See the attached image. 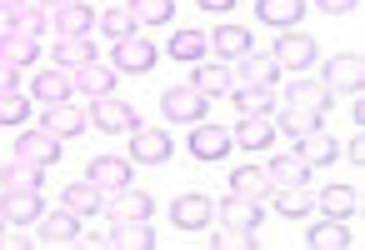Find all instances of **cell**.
<instances>
[{
	"instance_id": "cell-15",
	"label": "cell",
	"mask_w": 365,
	"mask_h": 250,
	"mask_svg": "<svg viewBox=\"0 0 365 250\" xmlns=\"http://www.w3.org/2000/svg\"><path fill=\"white\" fill-rule=\"evenodd\" d=\"M41 245H81V215L66 205L41 215Z\"/></svg>"
},
{
	"instance_id": "cell-38",
	"label": "cell",
	"mask_w": 365,
	"mask_h": 250,
	"mask_svg": "<svg viewBox=\"0 0 365 250\" xmlns=\"http://www.w3.org/2000/svg\"><path fill=\"white\" fill-rule=\"evenodd\" d=\"M270 195H275V210H280L285 220H300V215H310V210H315L310 185H285V190H270Z\"/></svg>"
},
{
	"instance_id": "cell-21",
	"label": "cell",
	"mask_w": 365,
	"mask_h": 250,
	"mask_svg": "<svg viewBox=\"0 0 365 250\" xmlns=\"http://www.w3.org/2000/svg\"><path fill=\"white\" fill-rule=\"evenodd\" d=\"M150 210H155V200L145 195V190H110V205H106V215L110 220H150Z\"/></svg>"
},
{
	"instance_id": "cell-35",
	"label": "cell",
	"mask_w": 365,
	"mask_h": 250,
	"mask_svg": "<svg viewBox=\"0 0 365 250\" xmlns=\"http://www.w3.org/2000/svg\"><path fill=\"white\" fill-rule=\"evenodd\" d=\"M6 21H11L6 31H21V36H36V41H41V36L51 31V11H46V6H36V0H26V6H21V11H11Z\"/></svg>"
},
{
	"instance_id": "cell-8",
	"label": "cell",
	"mask_w": 365,
	"mask_h": 250,
	"mask_svg": "<svg viewBox=\"0 0 365 250\" xmlns=\"http://www.w3.org/2000/svg\"><path fill=\"white\" fill-rule=\"evenodd\" d=\"M71 75H76V90H81V95H91V100H96V95H115V80H120V71H115L110 61H101V56H96V61H86V66H81V71H71Z\"/></svg>"
},
{
	"instance_id": "cell-5",
	"label": "cell",
	"mask_w": 365,
	"mask_h": 250,
	"mask_svg": "<svg viewBox=\"0 0 365 250\" xmlns=\"http://www.w3.org/2000/svg\"><path fill=\"white\" fill-rule=\"evenodd\" d=\"M86 180H91L101 195H110V190H125V185H130V160H125V155H91V165H86Z\"/></svg>"
},
{
	"instance_id": "cell-36",
	"label": "cell",
	"mask_w": 365,
	"mask_h": 250,
	"mask_svg": "<svg viewBox=\"0 0 365 250\" xmlns=\"http://www.w3.org/2000/svg\"><path fill=\"white\" fill-rule=\"evenodd\" d=\"M165 51H170L175 61L195 66V61H205V56H210V41H205V31H180V36H170V41H165Z\"/></svg>"
},
{
	"instance_id": "cell-33",
	"label": "cell",
	"mask_w": 365,
	"mask_h": 250,
	"mask_svg": "<svg viewBox=\"0 0 365 250\" xmlns=\"http://www.w3.org/2000/svg\"><path fill=\"white\" fill-rule=\"evenodd\" d=\"M265 175H270L275 190H285V185H310V165H305L300 155H275V160L265 165Z\"/></svg>"
},
{
	"instance_id": "cell-37",
	"label": "cell",
	"mask_w": 365,
	"mask_h": 250,
	"mask_svg": "<svg viewBox=\"0 0 365 250\" xmlns=\"http://www.w3.org/2000/svg\"><path fill=\"white\" fill-rule=\"evenodd\" d=\"M320 125H325V115H320V110H305V105H285L280 120H275V130H285V135H295V140L310 135V130H320Z\"/></svg>"
},
{
	"instance_id": "cell-16",
	"label": "cell",
	"mask_w": 365,
	"mask_h": 250,
	"mask_svg": "<svg viewBox=\"0 0 365 250\" xmlns=\"http://www.w3.org/2000/svg\"><path fill=\"white\" fill-rule=\"evenodd\" d=\"M101 245H115V250H150V245H155V230H150V220H110V235H101Z\"/></svg>"
},
{
	"instance_id": "cell-39",
	"label": "cell",
	"mask_w": 365,
	"mask_h": 250,
	"mask_svg": "<svg viewBox=\"0 0 365 250\" xmlns=\"http://www.w3.org/2000/svg\"><path fill=\"white\" fill-rule=\"evenodd\" d=\"M125 11H130L135 26H170L175 0H125Z\"/></svg>"
},
{
	"instance_id": "cell-43",
	"label": "cell",
	"mask_w": 365,
	"mask_h": 250,
	"mask_svg": "<svg viewBox=\"0 0 365 250\" xmlns=\"http://www.w3.org/2000/svg\"><path fill=\"white\" fill-rule=\"evenodd\" d=\"M340 155H345V160H350V165H355V170H360V165H365V140H360V135H350V140H345V150H340Z\"/></svg>"
},
{
	"instance_id": "cell-7",
	"label": "cell",
	"mask_w": 365,
	"mask_h": 250,
	"mask_svg": "<svg viewBox=\"0 0 365 250\" xmlns=\"http://www.w3.org/2000/svg\"><path fill=\"white\" fill-rule=\"evenodd\" d=\"M360 85H365V61H360L355 51H350V56L325 61V90H330V95H340V90H345V95H355Z\"/></svg>"
},
{
	"instance_id": "cell-41",
	"label": "cell",
	"mask_w": 365,
	"mask_h": 250,
	"mask_svg": "<svg viewBox=\"0 0 365 250\" xmlns=\"http://www.w3.org/2000/svg\"><path fill=\"white\" fill-rule=\"evenodd\" d=\"M26 115H31V95H21V85L0 90V125H21Z\"/></svg>"
},
{
	"instance_id": "cell-49",
	"label": "cell",
	"mask_w": 365,
	"mask_h": 250,
	"mask_svg": "<svg viewBox=\"0 0 365 250\" xmlns=\"http://www.w3.org/2000/svg\"><path fill=\"white\" fill-rule=\"evenodd\" d=\"M36 6H46V11H56V6H66V0H36Z\"/></svg>"
},
{
	"instance_id": "cell-50",
	"label": "cell",
	"mask_w": 365,
	"mask_h": 250,
	"mask_svg": "<svg viewBox=\"0 0 365 250\" xmlns=\"http://www.w3.org/2000/svg\"><path fill=\"white\" fill-rule=\"evenodd\" d=\"M0 230H6V215H0Z\"/></svg>"
},
{
	"instance_id": "cell-1",
	"label": "cell",
	"mask_w": 365,
	"mask_h": 250,
	"mask_svg": "<svg viewBox=\"0 0 365 250\" xmlns=\"http://www.w3.org/2000/svg\"><path fill=\"white\" fill-rule=\"evenodd\" d=\"M86 120L101 125V135H130V130L140 125L135 105H125V100H115V95H96L91 110H86Z\"/></svg>"
},
{
	"instance_id": "cell-20",
	"label": "cell",
	"mask_w": 365,
	"mask_h": 250,
	"mask_svg": "<svg viewBox=\"0 0 365 250\" xmlns=\"http://www.w3.org/2000/svg\"><path fill=\"white\" fill-rule=\"evenodd\" d=\"M305 16V0H255V21L275 31H295Z\"/></svg>"
},
{
	"instance_id": "cell-9",
	"label": "cell",
	"mask_w": 365,
	"mask_h": 250,
	"mask_svg": "<svg viewBox=\"0 0 365 250\" xmlns=\"http://www.w3.org/2000/svg\"><path fill=\"white\" fill-rule=\"evenodd\" d=\"M170 220H175V230H205L210 220H215V200L210 195H175V205H170Z\"/></svg>"
},
{
	"instance_id": "cell-29",
	"label": "cell",
	"mask_w": 365,
	"mask_h": 250,
	"mask_svg": "<svg viewBox=\"0 0 365 250\" xmlns=\"http://www.w3.org/2000/svg\"><path fill=\"white\" fill-rule=\"evenodd\" d=\"M285 105H305V110H320V115H330L335 95L325 90V80H295V85L285 90Z\"/></svg>"
},
{
	"instance_id": "cell-2",
	"label": "cell",
	"mask_w": 365,
	"mask_h": 250,
	"mask_svg": "<svg viewBox=\"0 0 365 250\" xmlns=\"http://www.w3.org/2000/svg\"><path fill=\"white\" fill-rule=\"evenodd\" d=\"M155 61H160V51L135 31V36H120L115 41V56H110V66L120 71V75H145V71H155Z\"/></svg>"
},
{
	"instance_id": "cell-17",
	"label": "cell",
	"mask_w": 365,
	"mask_h": 250,
	"mask_svg": "<svg viewBox=\"0 0 365 250\" xmlns=\"http://www.w3.org/2000/svg\"><path fill=\"white\" fill-rule=\"evenodd\" d=\"M0 215H6V225H31L46 215V200H41V190H6Z\"/></svg>"
},
{
	"instance_id": "cell-31",
	"label": "cell",
	"mask_w": 365,
	"mask_h": 250,
	"mask_svg": "<svg viewBox=\"0 0 365 250\" xmlns=\"http://www.w3.org/2000/svg\"><path fill=\"white\" fill-rule=\"evenodd\" d=\"M86 61H96V41L91 36H56V66L81 71Z\"/></svg>"
},
{
	"instance_id": "cell-42",
	"label": "cell",
	"mask_w": 365,
	"mask_h": 250,
	"mask_svg": "<svg viewBox=\"0 0 365 250\" xmlns=\"http://www.w3.org/2000/svg\"><path fill=\"white\" fill-rule=\"evenodd\" d=\"M96 26H101L110 41H120V36H135V31H140V26L130 21V11H125V6H120V11H101V16H96Z\"/></svg>"
},
{
	"instance_id": "cell-13",
	"label": "cell",
	"mask_w": 365,
	"mask_h": 250,
	"mask_svg": "<svg viewBox=\"0 0 365 250\" xmlns=\"http://www.w3.org/2000/svg\"><path fill=\"white\" fill-rule=\"evenodd\" d=\"M91 120H86V110L81 105H71V100H61V105H46V115H41V130H51L56 140H71V135H81Z\"/></svg>"
},
{
	"instance_id": "cell-48",
	"label": "cell",
	"mask_w": 365,
	"mask_h": 250,
	"mask_svg": "<svg viewBox=\"0 0 365 250\" xmlns=\"http://www.w3.org/2000/svg\"><path fill=\"white\" fill-rule=\"evenodd\" d=\"M26 0H0V16H11V11H21Z\"/></svg>"
},
{
	"instance_id": "cell-25",
	"label": "cell",
	"mask_w": 365,
	"mask_h": 250,
	"mask_svg": "<svg viewBox=\"0 0 365 250\" xmlns=\"http://www.w3.org/2000/svg\"><path fill=\"white\" fill-rule=\"evenodd\" d=\"M0 185L6 190H46V170L21 160V155H11L6 165H0Z\"/></svg>"
},
{
	"instance_id": "cell-28",
	"label": "cell",
	"mask_w": 365,
	"mask_h": 250,
	"mask_svg": "<svg viewBox=\"0 0 365 250\" xmlns=\"http://www.w3.org/2000/svg\"><path fill=\"white\" fill-rule=\"evenodd\" d=\"M275 80H280L275 56H255V51L240 56V75H235V85H275Z\"/></svg>"
},
{
	"instance_id": "cell-14",
	"label": "cell",
	"mask_w": 365,
	"mask_h": 250,
	"mask_svg": "<svg viewBox=\"0 0 365 250\" xmlns=\"http://www.w3.org/2000/svg\"><path fill=\"white\" fill-rule=\"evenodd\" d=\"M230 130L225 125H205V120H195V130H190V155L195 160H220V155H230Z\"/></svg>"
},
{
	"instance_id": "cell-22",
	"label": "cell",
	"mask_w": 365,
	"mask_h": 250,
	"mask_svg": "<svg viewBox=\"0 0 365 250\" xmlns=\"http://www.w3.org/2000/svg\"><path fill=\"white\" fill-rule=\"evenodd\" d=\"M295 145H300L295 155H300L310 170H315V165H330V160H340V140H335V135H325V125H320V130H310V135H300Z\"/></svg>"
},
{
	"instance_id": "cell-34",
	"label": "cell",
	"mask_w": 365,
	"mask_h": 250,
	"mask_svg": "<svg viewBox=\"0 0 365 250\" xmlns=\"http://www.w3.org/2000/svg\"><path fill=\"white\" fill-rule=\"evenodd\" d=\"M275 185H270V175L260 170V165H235L230 170V195H245V200H260V195H270Z\"/></svg>"
},
{
	"instance_id": "cell-30",
	"label": "cell",
	"mask_w": 365,
	"mask_h": 250,
	"mask_svg": "<svg viewBox=\"0 0 365 250\" xmlns=\"http://www.w3.org/2000/svg\"><path fill=\"white\" fill-rule=\"evenodd\" d=\"M205 41H210V51H215L220 61H240V56L250 51V31H245V26H220V31H210Z\"/></svg>"
},
{
	"instance_id": "cell-3",
	"label": "cell",
	"mask_w": 365,
	"mask_h": 250,
	"mask_svg": "<svg viewBox=\"0 0 365 250\" xmlns=\"http://www.w3.org/2000/svg\"><path fill=\"white\" fill-rule=\"evenodd\" d=\"M160 115L175 120V125H195V120L205 115V95H200L195 85H170V90L160 95Z\"/></svg>"
},
{
	"instance_id": "cell-6",
	"label": "cell",
	"mask_w": 365,
	"mask_h": 250,
	"mask_svg": "<svg viewBox=\"0 0 365 250\" xmlns=\"http://www.w3.org/2000/svg\"><path fill=\"white\" fill-rule=\"evenodd\" d=\"M270 56H275V66H280V71H295V75H300V71H310V66H315V56H320V51H315V41H310V36L285 31V36L275 41V51H270Z\"/></svg>"
},
{
	"instance_id": "cell-47",
	"label": "cell",
	"mask_w": 365,
	"mask_h": 250,
	"mask_svg": "<svg viewBox=\"0 0 365 250\" xmlns=\"http://www.w3.org/2000/svg\"><path fill=\"white\" fill-rule=\"evenodd\" d=\"M200 6H205V11H215V16H225V11L235 6V0H200Z\"/></svg>"
},
{
	"instance_id": "cell-46",
	"label": "cell",
	"mask_w": 365,
	"mask_h": 250,
	"mask_svg": "<svg viewBox=\"0 0 365 250\" xmlns=\"http://www.w3.org/2000/svg\"><path fill=\"white\" fill-rule=\"evenodd\" d=\"M16 85H21V71L0 61V90H16Z\"/></svg>"
},
{
	"instance_id": "cell-32",
	"label": "cell",
	"mask_w": 365,
	"mask_h": 250,
	"mask_svg": "<svg viewBox=\"0 0 365 250\" xmlns=\"http://www.w3.org/2000/svg\"><path fill=\"white\" fill-rule=\"evenodd\" d=\"M230 100H235L240 115H275V90L270 85H235Z\"/></svg>"
},
{
	"instance_id": "cell-4",
	"label": "cell",
	"mask_w": 365,
	"mask_h": 250,
	"mask_svg": "<svg viewBox=\"0 0 365 250\" xmlns=\"http://www.w3.org/2000/svg\"><path fill=\"white\" fill-rule=\"evenodd\" d=\"M170 155H175V145H170L165 130H155V125H135V130H130V160H140V165H165Z\"/></svg>"
},
{
	"instance_id": "cell-19",
	"label": "cell",
	"mask_w": 365,
	"mask_h": 250,
	"mask_svg": "<svg viewBox=\"0 0 365 250\" xmlns=\"http://www.w3.org/2000/svg\"><path fill=\"white\" fill-rule=\"evenodd\" d=\"M51 26H56L61 36H91V31H96V11L86 6V0H66V6L51 11Z\"/></svg>"
},
{
	"instance_id": "cell-40",
	"label": "cell",
	"mask_w": 365,
	"mask_h": 250,
	"mask_svg": "<svg viewBox=\"0 0 365 250\" xmlns=\"http://www.w3.org/2000/svg\"><path fill=\"white\" fill-rule=\"evenodd\" d=\"M61 205L76 210V215H101V190H96L91 180H76V185L61 190Z\"/></svg>"
},
{
	"instance_id": "cell-23",
	"label": "cell",
	"mask_w": 365,
	"mask_h": 250,
	"mask_svg": "<svg viewBox=\"0 0 365 250\" xmlns=\"http://www.w3.org/2000/svg\"><path fill=\"white\" fill-rule=\"evenodd\" d=\"M315 205L330 220H350V215H360V185H330V190L315 195Z\"/></svg>"
},
{
	"instance_id": "cell-10",
	"label": "cell",
	"mask_w": 365,
	"mask_h": 250,
	"mask_svg": "<svg viewBox=\"0 0 365 250\" xmlns=\"http://www.w3.org/2000/svg\"><path fill=\"white\" fill-rule=\"evenodd\" d=\"M230 140H235L240 150H250V155H265L270 140H275V120H270V115H240V125L230 130Z\"/></svg>"
},
{
	"instance_id": "cell-18",
	"label": "cell",
	"mask_w": 365,
	"mask_h": 250,
	"mask_svg": "<svg viewBox=\"0 0 365 250\" xmlns=\"http://www.w3.org/2000/svg\"><path fill=\"white\" fill-rule=\"evenodd\" d=\"M205 100L210 95H230L235 90V71L225 66V61H195V80H190Z\"/></svg>"
},
{
	"instance_id": "cell-45",
	"label": "cell",
	"mask_w": 365,
	"mask_h": 250,
	"mask_svg": "<svg viewBox=\"0 0 365 250\" xmlns=\"http://www.w3.org/2000/svg\"><path fill=\"white\" fill-rule=\"evenodd\" d=\"M345 120H350V130H360V125H365V100H360V90H355V100H350Z\"/></svg>"
},
{
	"instance_id": "cell-44",
	"label": "cell",
	"mask_w": 365,
	"mask_h": 250,
	"mask_svg": "<svg viewBox=\"0 0 365 250\" xmlns=\"http://www.w3.org/2000/svg\"><path fill=\"white\" fill-rule=\"evenodd\" d=\"M320 11H330V16H350V11H360V0H320Z\"/></svg>"
},
{
	"instance_id": "cell-24",
	"label": "cell",
	"mask_w": 365,
	"mask_h": 250,
	"mask_svg": "<svg viewBox=\"0 0 365 250\" xmlns=\"http://www.w3.org/2000/svg\"><path fill=\"white\" fill-rule=\"evenodd\" d=\"M305 245H310V250H350V245H360V235H355V225H345V220H325V225H315V230L305 235Z\"/></svg>"
},
{
	"instance_id": "cell-26",
	"label": "cell",
	"mask_w": 365,
	"mask_h": 250,
	"mask_svg": "<svg viewBox=\"0 0 365 250\" xmlns=\"http://www.w3.org/2000/svg\"><path fill=\"white\" fill-rule=\"evenodd\" d=\"M220 225L225 230H260V200H245V195L220 200Z\"/></svg>"
},
{
	"instance_id": "cell-27",
	"label": "cell",
	"mask_w": 365,
	"mask_h": 250,
	"mask_svg": "<svg viewBox=\"0 0 365 250\" xmlns=\"http://www.w3.org/2000/svg\"><path fill=\"white\" fill-rule=\"evenodd\" d=\"M36 56H41V41H36V36H21V31H6V36H0V61H6V66L26 71V66H36Z\"/></svg>"
},
{
	"instance_id": "cell-12",
	"label": "cell",
	"mask_w": 365,
	"mask_h": 250,
	"mask_svg": "<svg viewBox=\"0 0 365 250\" xmlns=\"http://www.w3.org/2000/svg\"><path fill=\"white\" fill-rule=\"evenodd\" d=\"M31 95H36L41 105H61V100H76V75H71L66 66H51L46 75H36Z\"/></svg>"
},
{
	"instance_id": "cell-11",
	"label": "cell",
	"mask_w": 365,
	"mask_h": 250,
	"mask_svg": "<svg viewBox=\"0 0 365 250\" xmlns=\"http://www.w3.org/2000/svg\"><path fill=\"white\" fill-rule=\"evenodd\" d=\"M11 155H21V160H31V165L51 170V165L61 160V140H56L51 130H26V135L16 140V150H11Z\"/></svg>"
}]
</instances>
